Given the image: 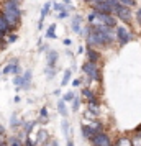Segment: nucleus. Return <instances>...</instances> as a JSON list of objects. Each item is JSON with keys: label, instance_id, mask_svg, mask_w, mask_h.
<instances>
[{"label": "nucleus", "instance_id": "423d86ee", "mask_svg": "<svg viewBox=\"0 0 141 146\" xmlns=\"http://www.w3.org/2000/svg\"><path fill=\"white\" fill-rule=\"evenodd\" d=\"M115 13H117V17L120 18V20H123V21H130V8H126V7H118V8H115L113 10Z\"/></svg>", "mask_w": 141, "mask_h": 146}, {"label": "nucleus", "instance_id": "37998d69", "mask_svg": "<svg viewBox=\"0 0 141 146\" xmlns=\"http://www.w3.org/2000/svg\"><path fill=\"white\" fill-rule=\"evenodd\" d=\"M15 2H18V0H15Z\"/></svg>", "mask_w": 141, "mask_h": 146}, {"label": "nucleus", "instance_id": "79ce46f5", "mask_svg": "<svg viewBox=\"0 0 141 146\" xmlns=\"http://www.w3.org/2000/svg\"><path fill=\"white\" fill-rule=\"evenodd\" d=\"M62 2H64V3H66V5H69V0H62Z\"/></svg>", "mask_w": 141, "mask_h": 146}, {"label": "nucleus", "instance_id": "a211bd4d", "mask_svg": "<svg viewBox=\"0 0 141 146\" xmlns=\"http://www.w3.org/2000/svg\"><path fill=\"white\" fill-rule=\"evenodd\" d=\"M61 130H62V133H64V136H66V138H69V135H71V130H69V121H67L66 118H64L62 125H61Z\"/></svg>", "mask_w": 141, "mask_h": 146}, {"label": "nucleus", "instance_id": "dca6fc26", "mask_svg": "<svg viewBox=\"0 0 141 146\" xmlns=\"http://www.w3.org/2000/svg\"><path fill=\"white\" fill-rule=\"evenodd\" d=\"M58 112H59L64 118L67 117V108H66V105H64V100H59V102H58Z\"/></svg>", "mask_w": 141, "mask_h": 146}, {"label": "nucleus", "instance_id": "e433bc0d", "mask_svg": "<svg viewBox=\"0 0 141 146\" xmlns=\"http://www.w3.org/2000/svg\"><path fill=\"white\" fill-rule=\"evenodd\" d=\"M17 38H18L17 35H10V36H8V40H7V43H15V41H17Z\"/></svg>", "mask_w": 141, "mask_h": 146}, {"label": "nucleus", "instance_id": "473e14b6", "mask_svg": "<svg viewBox=\"0 0 141 146\" xmlns=\"http://www.w3.org/2000/svg\"><path fill=\"white\" fill-rule=\"evenodd\" d=\"M79 105H81V102H79V99H74V100H72V110H75V112H77V108H79Z\"/></svg>", "mask_w": 141, "mask_h": 146}, {"label": "nucleus", "instance_id": "6ab92c4d", "mask_svg": "<svg viewBox=\"0 0 141 146\" xmlns=\"http://www.w3.org/2000/svg\"><path fill=\"white\" fill-rule=\"evenodd\" d=\"M7 146H23V145H21V139L18 136H12V138L8 139Z\"/></svg>", "mask_w": 141, "mask_h": 146}, {"label": "nucleus", "instance_id": "2eb2a0df", "mask_svg": "<svg viewBox=\"0 0 141 146\" xmlns=\"http://www.w3.org/2000/svg\"><path fill=\"white\" fill-rule=\"evenodd\" d=\"M82 94L87 97V100H89V104H97V100H95V95H94V92H90L89 89H84L82 90Z\"/></svg>", "mask_w": 141, "mask_h": 146}, {"label": "nucleus", "instance_id": "bb28decb", "mask_svg": "<svg viewBox=\"0 0 141 146\" xmlns=\"http://www.w3.org/2000/svg\"><path fill=\"white\" fill-rule=\"evenodd\" d=\"M10 125L13 126V128H17L18 125H21V123H20V120L17 118V115H15V113L12 115V118H10Z\"/></svg>", "mask_w": 141, "mask_h": 146}, {"label": "nucleus", "instance_id": "4468645a", "mask_svg": "<svg viewBox=\"0 0 141 146\" xmlns=\"http://www.w3.org/2000/svg\"><path fill=\"white\" fill-rule=\"evenodd\" d=\"M46 139H48V131H44V130L38 131V138H36V146H38V145H43V143H44Z\"/></svg>", "mask_w": 141, "mask_h": 146}, {"label": "nucleus", "instance_id": "f03ea898", "mask_svg": "<svg viewBox=\"0 0 141 146\" xmlns=\"http://www.w3.org/2000/svg\"><path fill=\"white\" fill-rule=\"evenodd\" d=\"M82 71L89 76V80H100V71L97 69L94 62H85L82 66Z\"/></svg>", "mask_w": 141, "mask_h": 146}, {"label": "nucleus", "instance_id": "b1692460", "mask_svg": "<svg viewBox=\"0 0 141 146\" xmlns=\"http://www.w3.org/2000/svg\"><path fill=\"white\" fill-rule=\"evenodd\" d=\"M118 3H120L121 7L130 8V7H133L134 5V0H118Z\"/></svg>", "mask_w": 141, "mask_h": 146}, {"label": "nucleus", "instance_id": "ddd939ff", "mask_svg": "<svg viewBox=\"0 0 141 146\" xmlns=\"http://www.w3.org/2000/svg\"><path fill=\"white\" fill-rule=\"evenodd\" d=\"M115 146H131V138H128V136H120V138L117 139Z\"/></svg>", "mask_w": 141, "mask_h": 146}, {"label": "nucleus", "instance_id": "f704fd0d", "mask_svg": "<svg viewBox=\"0 0 141 146\" xmlns=\"http://www.w3.org/2000/svg\"><path fill=\"white\" fill-rule=\"evenodd\" d=\"M40 115H41V118H46V117H48V108H46V107H43V108H41Z\"/></svg>", "mask_w": 141, "mask_h": 146}, {"label": "nucleus", "instance_id": "5701e85b", "mask_svg": "<svg viewBox=\"0 0 141 146\" xmlns=\"http://www.w3.org/2000/svg\"><path fill=\"white\" fill-rule=\"evenodd\" d=\"M54 30H56V25H54V23H53V25H51V27L48 28L46 38H53V40H54V38H56V33H54Z\"/></svg>", "mask_w": 141, "mask_h": 146}, {"label": "nucleus", "instance_id": "aec40b11", "mask_svg": "<svg viewBox=\"0 0 141 146\" xmlns=\"http://www.w3.org/2000/svg\"><path fill=\"white\" fill-rule=\"evenodd\" d=\"M33 128H34V121H25V123H23V130H25V135H30Z\"/></svg>", "mask_w": 141, "mask_h": 146}, {"label": "nucleus", "instance_id": "412c9836", "mask_svg": "<svg viewBox=\"0 0 141 146\" xmlns=\"http://www.w3.org/2000/svg\"><path fill=\"white\" fill-rule=\"evenodd\" d=\"M51 5H53V3H51V2H48L46 5L43 7V10H41V21L44 20V17L48 15V12H49V8H51Z\"/></svg>", "mask_w": 141, "mask_h": 146}, {"label": "nucleus", "instance_id": "72a5a7b5", "mask_svg": "<svg viewBox=\"0 0 141 146\" xmlns=\"http://www.w3.org/2000/svg\"><path fill=\"white\" fill-rule=\"evenodd\" d=\"M25 146H36V143H33L28 136H25Z\"/></svg>", "mask_w": 141, "mask_h": 146}, {"label": "nucleus", "instance_id": "6e6552de", "mask_svg": "<svg viewBox=\"0 0 141 146\" xmlns=\"http://www.w3.org/2000/svg\"><path fill=\"white\" fill-rule=\"evenodd\" d=\"M95 135H97V133H95L94 130L87 125V123H84V125H82V136H84L85 139H92Z\"/></svg>", "mask_w": 141, "mask_h": 146}, {"label": "nucleus", "instance_id": "ea45409f", "mask_svg": "<svg viewBox=\"0 0 141 146\" xmlns=\"http://www.w3.org/2000/svg\"><path fill=\"white\" fill-rule=\"evenodd\" d=\"M67 146H74V143H72V139H67Z\"/></svg>", "mask_w": 141, "mask_h": 146}, {"label": "nucleus", "instance_id": "f8f14e48", "mask_svg": "<svg viewBox=\"0 0 141 146\" xmlns=\"http://www.w3.org/2000/svg\"><path fill=\"white\" fill-rule=\"evenodd\" d=\"M56 61H58V53L56 51H49V54H48V67H54Z\"/></svg>", "mask_w": 141, "mask_h": 146}, {"label": "nucleus", "instance_id": "393cba45", "mask_svg": "<svg viewBox=\"0 0 141 146\" xmlns=\"http://www.w3.org/2000/svg\"><path fill=\"white\" fill-rule=\"evenodd\" d=\"M131 146H141V135H134L131 138Z\"/></svg>", "mask_w": 141, "mask_h": 146}, {"label": "nucleus", "instance_id": "58836bf2", "mask_svg": "<svg viewBox=\"0 0 141 146\" xmlns=\"http://www.w3.org/2000/svg\"><path fill=\"white\" fill-rule=\"evenodd\" d=\"M79 84H81V80H79V79H74V80H72V86H74V87H77Z\"/></svg>", "mask_w": 141, "mask_h": 146}, {"label": "nucleus", "instance_id": "c85d7f7f", "mask_svg": "<svg viewBox=\"0 0 141 146\" xmlns=\"http://www.w3.org/2000/svg\"><path fill=\"white\" fill-rule=\"evenodd\" d=\"M13 84H15L17 87H23V77H21V76H15Z\"/></svg>", "mask_w": 141, "mask_h": 146}, {"label": "nucleus", "instance_id": "1a4fd4ad", "mask_svg": "<svg viewBox=\"0 0 141 146\" xmlns=\"http://www.w3.org/2000/svg\"><path fill=\"white\" fill-rule=\"evenodd\" d=\"M8 31H12V30H10V27H8V23L5 21L3 15H0V36H5Z\"/></svg>", "mask_w": 141, "mask_h": 146}, {"label": "nucleus", "instance_id": "f3484780", "mask_svg": "<svg viewBox=\"0 0 141 146\" xmlns=\"http://www.w3.org/2000/svg\"><path fill=\"white\" fill-rule=\"evenodd\" d=\"M23 77V89H28L30 87V80H31V71H26L25 76H21Z\"/></svg>", "mask_w": 141, "mask_h": 146}, {"label": "nucleus", "instance_id": "20e7f679", "mask_svg": "<svg viewBox=\"0 0 141 146\" xmlns=\"http://www.w3.org/2000/svg\"><path fill=\"white\" fill-rule=\"evenodd\" d=\"M94 12L103 13V15H110V12H113V10L108 7V3L105 0H95L94 2Z\"/></svg>", "mask_w": 141, "mask_h": 146}, {"label": "nucleus", "instance_id": "9d476101", "mask_svg": "<svg viewBox=\"0 0 141 146\" xmlns=\"http://www.w3.org/2000/svg\"><path fill=\"white\" fill-rule=\"evenodd\" d=\"M87 58H89V62H97V61L100 59V53H99V51H95V49H90V48H89L87 49Z\"/></svg>", "mask_w": 141, "mask_h": 146}, {"label": "nucleus", "instance_id": "4be33fe9", "mask_svg": "<svg viewBox=\"0 0 141 146\" xmlns=\"http://www.w3.org/2000/svg\"><path fill=\"white\" fill-rule=\"evenodd\" d=\"M89 112L97 117L99 115V104H89Z\"/></svg>", "mask_w": 141, "mask_h": 146}, {"label": "nucleus", "instance_id": "a19ab883", "mask_svg": "<svg viewBox=\"0 0 141 146\" xmlns=\"http://www.w3.org/2000/svg\"><path fill=\"white\" fill-rule=\"evenodd\" d=\"M51 146H59V143H58V141H53V143H51Z\"/></svg>", "mask_w": 141, "mask_h": 146}, {"label": "nucleus", "instance_id": "f257e3e1", "mask_svg": "<svg viewBox=\"0 0 141 146\" xmlns=\"http://www.w3.org/2000/svg\"><path fill=\"white\" fill-rule=\"evenodd\" d=\"M2 15H3L5 21L8 23L10 30H13L18 25L20 17H21V12H20V8H18V2H15V0H5L3 5H2Z\"/></svg>", "mask_w": 141, "mask_h": 146}, {"label": "nucleus", "instance_id": "c9c22d12", "mask_svg": "<svg viewBox=\"0 0 141 146\" xmlns=\"http://www.w3.org/2000/svg\"><path fill=\"white\" fill-rule=\"evenodd\" d=\"M67 15H69V12H67V10H62V12H59V18L64 20V18H67Z\"/></svg>", "mask_w": 141, "mask_h": 146}, {"label": "nucleus", "instance_id": "a878e982", "mask_svg": "<svg viewBox=\"0 0 141 146\" xmlns=\"http://www.w3.org/2000/svg\"><path fill=\"white\" fill-rule=\"evenodd\" d=\"M69 79H71V71L67 69L66 72H64V77H62V80H61V86H66L67 82H69Z\"/></svg>", "mask_w": 141, "mask_h": 146}, {"label": "nucleus", "instance_id": "39448f33", "mask_svg": "<svg viewBox=\"0 0 141 146\" xmlns=\"http://www.w3.org/2000/svg\"><path fill=\"white\" fill-rule=\"evenodd\" d=\"M117 40L120 41V44H126L128 41L131 40V33L128 31L126 28H123V27H118L117 28Z\"/></svg>", "mask_w": 141, "mask_h": 146}, {"label": "nucleus", "instance_id": "cd10ccee", "mask_svg": "<svg viewBox=\"0 0 141 146\" xmlns=\"http://www.w3.org/2000/svg\"><path fill=\"white\" fill-rule=\"evenodd\" d=\"M108 3V7L112 8V10H115V8H118L120 7V3H118V0H105Z\"/></svg>", "mask_w": 141, "mask_h": 146}, {"label": "nucleus", "instance_id": "c756f323", "mask_svg": "<svg viewBox=\"0 0 141 146\" xmlns=\"http://www.w3.org/2000/svg\"><path fill=\"white\" fill-rule=\"evenodd\" d=\"M46 76H48V79H53L54 76H56V71H54V67H48V69H46Z\"/></svg>", "mask_w": 141, "mask_h": 146}, {"label": "nucleus", "instance_id": "0eeeda50", "mask_svg": "<svg viewBox=\"0 0 141 146\" xmlns=\"http://www.w3.org/2000/svg\"><path fill=\"white\" fill-rule=\"evenodd\" d=\"M20 72H21V69H20V66L18 64H7V66L3 67V71H2V74H17V76H20Z\"/></svg>", "mask_w": 141, "mask_h": 146}, {"label": "nucleus", "instance_id": "2f4dec72", "mask_svg": "<svg viewBox=\"0 0 141 146\" xmlns=\"http://www.w3.org/2000/svg\"><path fill=\"white\" fill-rule=\"evenodd\" d=\"M53 7H54V10H58V12H62L66 5H62V3H53Z\"/></svg>", "mask_w": 141, "mask_h": 146}, {"label": "nucleus", "instance_id": "7ed1b4c3", "mask_svg": "<svg viewBox=\"0 0 141 146\" xmlns=\"http://www.w3.org/2000/svg\"><path fill=\"white\" fill-rule=\"evenodd\" d=\"M92 143H94V146H112V139L107 133L100 131L92 138Z\"/></svg>", "mask_w": 141, "mask_h": 146}, {"label": "nucleus", "instance_id": "4c0bfd02", "mask_svg": "<svg viewBox=\"0 0 141 146\" xmlns=\"http://www.w3.org/2000/svg\"><path fill=\"white\" fill-rule=\"evenodd\" d=\"M136 18H138V23L141 25V8L138 10V13H136Z\"/></svg>", "mask_w": 141, "mask_h": 146}, {"label": "nucleus", "instance_id": "9b49d317", "mask_svg": "<svg viewBox=\"0 0 141 146\" xmlns=\"http://www.w3.org/2000/svg\"><path fill=\"white\" fill-rule=\"evenodd\" d=\"M82 17H75L74 20H72V30H74V33H82Z\"/></svg>", "mask_w": 141, "mask_h": 146}, {"label": "nucleus", "instance_id": "7c9ffc66", "mask_svg": "<svg viewBox=\"0 0 141 146\" xmlns=\"http://www.w3.org/2000/svg\"><path fill=\"white\" fill-rule=\"evenodd\" d=\"M74 99H75L74 92H67L66 95H64V102H71V100H74Z\"/></svg>", "mask_w": 141, "mask_h": 146}]
</instances>
